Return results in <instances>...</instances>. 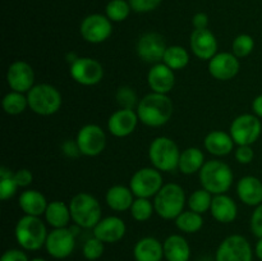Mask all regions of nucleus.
<instances>
[{"label":"nucleus","instance_id":"72a5a7b5","mask_svg":"<svg viewBox=\"0 0 262 261\" xmlns=\"http://www.w3.org/2000/svg\"><path fill=\"white\" fill-rule=\"evenodd\" d=\"M130 10L132 8L125 0H110L105 8V15L112 22H123L130 14Z\"/></svg>","mask_w":262,"mask_h":261},{"label":"nucleus","instance_id":"f704fd0d","mask_svg":"<svg viewBox=\"0 0 262 261\" xmlns=\"http://www.w3.org/2000/svg\"><path fill=\"white\" fill-rule=\"evenodd\" d=\"M212 197L214 196H212L211 192L206 191L205 188L197 189L193 193H191V196L188 199L189 210L202 215L211 207Z\"/></svg>","mask_w":262,"mask_h":261},{"label":"nucleus","instance_id":"f03ea898","mask_svg":"<svg viewBox=\"0 0 262 261\" xmlns=\"http://www.w3.org/2000/svg\"><path fill=\"white\" fill-rule=\"evenodd\" d=\"M199 178L202 188L212 194L225 193L232 187L234 174L232 168L222 160H209L199 171Z\"/></svg>","mask_w":262,"mask_h":261},{"label":"nucleus","instance_id":"c03bdc74","mask_svg":"<svg viewBox=\"0 0 262 261\" xmlns=\"http://www.w3.org/2000/svg\"><path fill=\"white\" fill-rule=\"evenodd\" d=\"M14 179L19 187H27L32 183L33 176L28 169H19V170L14 171Z\"/></svg>","mask_w":262,"mask_h":261},{"label":"nucleus","instance_id":"5701e85b","mask_svg":"<svg viewBox=\"0 0 262 261\" xmlns=\"http://www.w3.org/2000/svg\"><path fill=\"white\" fill-rule=\"evenodd\" d=\"M210 212L216 222L228 224V223H232L235 220L238 214V207L234 200L228 194H214Z\"/></svg>","mask_w":262,"mask_h":261},{"label":"nucleus","instance_id":"f257e3e1","mask_svg":"<svg viewBox=\"0 0 262 261\" xmlns=\"http://www.w3.org/2000/svg\"><path fill=\"white\" fill-rule=\"evenodd\" d=\"M174 105L165 94L151 92L138 101L137 115L140 122L148 127H161L170 120Z\"/></svg>","mask_w":262,"mask_h":261},{"label":"nucleus","instance_id":"58836bf2","mask_svg":"<svg viewBox=\"0 0 262 261\" xmlns=\"http://www.w3.org/2000/svg\"><path fill=\"white\" fill-rule=\"evenodd\" d=\"M105 243L102 241H100L99 238L94 237L89 238L86 242L83 243V247H82V252L83 256L90 261H95L97 258H100L104 253L105 250Z\"/></svg>","mask_w":262,"mask_h":261},{"label":"nucleus","instance_id":"4be33fe9","mask_svg":"<svg viewBox=\"0 0 262 261\" xmlns=\"http://www.w3.org/2000/svg\"><path fill=\"white\" fill-rule=\"evenodd\" d=\"M237 194L245 205L258 206L262 204V182L257 177H243L237 183Z\"/></svg>","mask_w":262,"mask_h":261},{"label":"nucleus","instance_id":"412c9836","mask_svg":"<svg viewBox=\"0 0 262 261\" xmlns=\"http://www.w3.org/2000/svg\"><path fill=\"white\" fill-rule=\"evenodd\" d=\"M125 223L119 216L102 217L94 228V235L104 243L119 242L125 234Z\"/></svg>","mask_w":262,"mask_h":261},{"label":"nucleus","instance_id":"6ab92c4d","mask_svg":"<svg viewBox=\"0 0 262 261\" xmlns=\"http://www.w3.org/2000/svg\"><path fill=\"white\" fill-rule=\"evenodd\" d=\"M138 119L137 112L133 109H122L113 113L107 120V129L115 137H127L135 132Z\"/></svg>","mask_w":262,"mask_h":261},{"label":"nucleus","instance_id":"b1692460","mask_svg":"<svg viewBox=\"0 0 262 261\" xmlns=\"http://www.w3.org/2000/svg\"><path fill=\"white\" fill-rule=\"evenodd\" d=\"M136 261H161L164 258V245L154 237H143L133 247Z\"/></svg>","mask_w":262,"mask_h":261},{"label":"nucleus","instance_id":"20e7f679","mask_svg":"<svg viewBox=\"0 0 262 261\" xmlns=\"http://www.w3.org/2000/svg\"><path fill=\"white\" fill-rule=\"evenodd\" d=\"M186 192L179 184L165 183L154 197L155 212L165 220H176L184 211Z\"/></svg>","mask_w":262,"mask_h":261},{"label":"nucleus","instance_id":"9b49d317","mask_svg":"<svg viewBox=\"0 0 262 261\" xmlns=\"http://www.w3.org/2000/svg\"><path fill=\"white\" fill-rule=\"evenodd\" d=\"M79 32L84 41L90 44H101L112 36L113 22L106 15L94 13L83 18Z\"/></svg>","mask_w":262,"mask_h":261},{"label":"nucleus","instance_id":"1a4fd4ad","mask_svg":"<svg viewBox=\"0 0 262 261\" xmlns=\"http://www.w3.org/2000/svg\"><path fill=\"white\" fill-rule=\"evenodd\" d=\"M262 132L261 120L255 114H242L235 118L230 124L229 133L235 145H253Z\"/></svg>","mask_w":262,"mask_h":261},{"label":"nucleus","instance_id":"cd10ccee","mask_svg":"<svg viewBox=\"0 0 262 261\" xmlns=\"http://www.w3.org/2000/svg\"><path fill=\"white\" fill-rule=\"evenodd\" d=\"M133 197L135 194L129 187L117 184L107 189L106 194H105V201H106L107 206L114 211H125L132 206L133 201H135Z\"/></svg>","mask_w":262,"mask_h":261},{"label":"nucleus","instance_id":"49530a36","mask_svg":"<svg viewBox=\"0 0 262 261\" xmlns=\"http://www.w3.org/2000/svg\"><path fill=\"white\" fill-rule=\"evenodd\" d=\"M192 25H193L194 30H204L209 26V17L205 13H197L192 17Z\"/></svg>","mask_w":262,"mask_h":261},{"label":"nucleus","instance_id":"37998d69","mask_svg":"<svg viewBox=\"0 0 262 261\" xmlns=\"http://www.w3.org/2000/svg\"><path fill=\"white\" fill-rule=\"evenodd\" d=\"M253 158H255V153H253V148L251 146H238L237 150H235V159H237L238 163L250 164L253 160Z\"/></svg>","mask_w":262,"mask_h":261},{"label":"nucleus","instance_id":"a878e982","mask_svg":"<svg viewBox=\"0 0 262 261\" xmlns=\"http://www.w3.org/2000/svg\"><path fill=\"white\" fill-rule=\"evenodd\" d=\"M234 145L235 142L230 133L224 132V130H212V132L207 133L204 141L206 151L215 156L229 155L234 148Z\"/></svg>","mask_w":262,"mask_h":261},{"label":"nucleus","instance_id":"393cba45","mask_svg":"<svg viewBox=\"0 0 262 261\" xmlns=\"http://www.w3.org/2000/svg\"><path fill=\"white\" fill-rule=\"evenodd\" d=\"M164 258L166 261H189L191 247L183 235L171 234L164 241Z\"/></svg>","mask_w":262,"mask_h":261},{"label":"nucleus","instance_id":"e433bc0d","mask_svg":"<svg viewBox=\"0 0 262 261\" xmlns=\"http://www.w3.org/2000/svg\"><path fill=\"white\" fill-rule=\"evenodd\" d=\"M255 48V40L252 36L247 35V33H242L238 35L237 37L233 40L232 50L237 58H246L250 55Z\"/></svg>","mask_w":262,"mask_h":261},{"label":"nucleus","instance_id":"4468645a","mask_svg":"<svg viewBox=\"0 0 262 261\" xmlns=\"http://www.w3.org/2000/svg\"><path fill=\"white\" fill-rule=\"evenodd\" d=\"M76 247V234L69 228H54L46 238L45 248L54 258H66Z\"/></svg>","mask_w":262,"mask_h":261},{"label":"nucleus","instance_id":"39448f33","mask_svg":"<svg viewBox=\"0 0 262 261\" xmlns=\"http://www.w3.org/2000/svg\"><path fill=\"white\" fill-rule=\"evenodd\" d=\"M72 220L84 229H94L95 225L102 219L101 205L97 201L96 197L87 192H79L76 196L72 197L69 202Z\"/></svg>","mask_w":262,"mask_h":261},{"label":"nucleus","instance_id":"2f4dec72","mask_svg":"<svg viewBox=\"0 0 262 261\" xmlns=\"http://www.w3.org/2000/svg\"><path fill=\"white\" fill-rule=\"evenodd\" d=\"M176 225L181 232L183 233H196L204 225V217L199 212H194L192 210H184L182 214H179L176 219Z\"/></svg>","mask_w":262,"mask_h":261},{"label":"nucleus","instance_id":"7ed1b4c3","mask_svg":"<svg viewBox=\"0 0 262 261\" xmlns=\"http://www.w3.org/2000/svg\"><path fill=\"white\" fill-rule=\"evenodd\" d=\"M48 229L40 216L25 215L17 222L14 235L18 245L27 251H37L45 246Z\"/></svg>","mask_w":262,"mask_h":261},{"label":"nucleus","instance_id":"6e6552de","mask_svg":"<svg viewBox=\"0 0 262 261\" xmlns=\"http://www.w3.org/2000/svg\"><path fill=\"white\" fill-rule=\"evenodd\" d=\"M164 186V179L161 171L152 168H141L132 176L129 181V188L136 197L150 199L155 197L156 193Z\"/></svg>","mask_w":262,"mask_h":261},{"label":"nucleus","instance_id":"c9c22d12","mask_svg":"<svg viewBox=\"0 0 262 261\" xmlns=\"http://www.w3.org/2000/svg\"><path fill=\"white\" fill-rule=\"evenodd\" d=\"M129 211L136 222H146L152 216L155 207H154V202H151L150 199L136 197Z\"/></svg>","mask_w":262,"mask_h":261},{"label":"nucleus","instance_id":"c85d7f7f","mask_svg":"<svg viewBox=\"0 0 262 261\" xmlns=\"http://www.w3.org/2000/svg\"><path fill=\"white\" fill-rule=\"evenodd\" d=\"M205 163L206 161H205L204 151L200 150L199 147H188L181 153L178 169L183 174L191 176L201 170Z\"/></svg>","mask_w":262,"mask_h":261},{"label":"nucleus","instance_id":"a211bd4d","mask_svg":"<svg viewBox=\"0 0 262 261\" xmlns=\"http://www.w3.org/2000/svg\"><path fill=\"white\" fill-rule=\"evenodd\" d=\"M189 46L192 53L201 60H210L217 54V40L209 28L193 30L189 38Z\"/></svg>","mask_w":262,"mask_h":261},{"label":"nucleus","instance_id":"0eeeda50","mask_svg":"<svg viewBox=\"0 0 262 261\" xmlns=\"http://www.w3.org/2000/svg\"><path fill=\"white\" fill-rule=\"evenodd\" d=\"M27 100L28 107L42 117L55 114L60 109L63 101L59 90L49 83L35 84L27 92Z\"/></svg>","mask_w":262,"mask_h":261},{"label":"nucleus","instance_id":"f8f14e48","mask_svg":"<svg viewBox=\"0 0 262 261\" xmlns=\"http://www.w3.org/2000/svg\"><path fill=\"white\" fill-rule=\"evenodd\" d=\"M76 142L82 155L97 156L105 150L106 135L100 125L86 124L77 133Z\"/></svg>","mask_w":262,"mask_h":261},{"label":"nucleus","instance_id":"f3484780","mask_svg":"<svg viewBox=\"0 0 262 261\" xmlns=\"http://www.w3.org/2000/svg\"><path fill=\"white\" fill-rule=\"evenodd\" d=\"M239 58L233 53H217L209 60V72L215 79L229 81L234 78L241 69Z\"/></svg>","mask_w":262,"mask_h":261},{"label":"nucleus","instance_id":"a18cd8bd","mask_svg":"<svg viewBox=\"0 0 262 261\" xmlns=\"http://www.w3.org/2000/svg\"><path fill=\"white\" fill-rule=\"evenodd\" d=\"M0 261H30L27 255L23 252L22 250H17V248H10V250L5 251L3 253Z\"/></svg>","mask_w":262,"mask_h":261},{"label":"nucleus","instance_id":"7c9ffc66","mask_svg":"<svg viewBox=\"0 0 262 261\" xmlns=\"http://www.w3.org/2000/svg\"><path fill=\"white\" fill-rule=\"evenodd\" d=\"M163 63L166 64L173 71H179V69L186 68L189 63L188 51L181 45L168 46L165 54H164Z\"/></svg>","mask_w":262,"mask_h":261},{"label":"nucleus","instance_id":"a19ab883","mask_svg":"<svg viewBox=\"0 0 262 261\" xmlns=\"http://www.w3.org/2000/svg\"><path fill=\"white\" fill-rule=\"evenodd\" d=\"M163 0H128L130 8L136 13H148L155 10Z\"/></svg>","mask_w":262,"mask_h":261},{"label":"nucleus","instance_id":"3c124183","mask_svg":"<svg viewBox=\"0 0 262 261\" xmlns=\"http://www.w3.org/2000/svg\"><path fill=\"white\" fill-rule=\"evenodd\" d=\"M30 261H46V260L42 257H35V258H31Z\"/></svg>","mask_w":262,"mask_h":261},{"label":"nucleus","instance_id":"79ce46f5","mask_svg":"<svg viewBox=\"0 0 262 261\" xmlns=\"http://www.w3.org/2000/svg\"><path fill=\"white\" fill-rule=\"evenodd\" d=\"M251 232L257 238H262V204L255 207V211L251 216Z\"/></svg>","mask_w":262,"mask_h":261},{"label":"nucleus","instance_id":"ea45409f","mask_svg":"<svg viewBox=\"0 0 262 261\" xmlns=\"http://www.w3.org/2000/svg\"><path fill=\"white\" fill-rule=\"evenodd\" d=\"M18 188H19V186L15 182L14 176L8 177V178H0V199L3 201L12 199Z\"/></svg>","mask_w":262,"mask_h":261},{"label":"nucleus","instance_id":"c756f323","mask_svg":"<svg viewBox=\"0 0 262 261\" xmlns=\"http://www.w3.org/2000/svg\"><path fill=\"white\" fill-rule=\"evenodd\" d=\"M43 215L48 224L53 228H67L72 219L69 205L64 204L63 201L49 202Z\"/></svg>","mask_w":262,"mask_h":261},{"label":"nucleus","instance_id":"423d86ee","mask_svg":"<svg viewBox=\"0 0 262 261\" xmlns=\"http://www.w3.org/2000/svg\"><path fill=\"white\" fill-rule=\"evenodd\" d=\"M181 151L171 138L156 137L148 147V159L155 169L160 171H174L178 169Z\"/></svg>","mask_w":262,"mask_h":261},{"label":"nucleus","instance_id":"09e8293b","mask_svg":"<svg viewBox=\"0 0 262 261\" xmlns=\"http://www.w3.org/2000/svg\"><path fill=\"white\" fill-rule=\"evenodd\" d=\"M252 110L253 114L257 115L258 118H262V95L255 97V100L252 101Z\"/></svg>","mask_w":262,"mask_h":261},{"label":"nucleus","instance_id":"de8ad7c7","mask_svg":"<svg viewBox=\"0 0 262 261\" xmlns=\"http://www.w3.org/2000/svg\"><path fill=\"white\" fill-rule=\"evenodd\" d=\"M61 148H63L64 154L68 156H71V158H76V156H78L79 154H81V151H79V147H78V145H77L76 141H74V142H72V141L68 140L67 142L63 143Z\"/></svg>","mask_w":262,"mask_h":261},{"label":"nucleus","instance_id":"4c0bfd02","mask_svg":"<svg viewBox=\"0 0 262 261\" xmlns=\"http://www.w3.org/2000/svg\"><path fill=\"white\" fill-rule=\"evenodd\" d=\"M115 100L122 109H133L138 105V97L135 90L128 86L119 87L115 94Z\"/></svg>","mask_w":262,"mask_h":261},{"label":"nucleus","instance_id":"9d476101","mask_svg":"<svg viewBox=\"0 0 262 261\" xmlns=\"http://www.w3.org/2000/svg\"><path fill=\"white\" fill-rule=\"evenodd\" d=\"M215 261H253L251 243L241 234L229 235L217 247Z\"/></svg>","mask_w":262,"mask_h":261},{"label":"nucleus","instance_id":"8fccbe9b","mask_svg":"<svg viewBox=\"0 0 262 261\" xmlns=\"http://www.w3.org/2000/svg\"><path fill=\"white\" fill-rule=\"evenodd\" d=\"M256 256L260 261H262V238H258L257 243H256V248H255Z\"/></svg>","mask_w":262,"mask_h":261},{"label":"nucleus","instance_id":"aec40b11","mask_svg":"<svg viewBox=\"0 0 262 261\" xmlns=\"http://www.w3.org/2000/svg\"><path fill=\"white\" fill-rule=\"evenodd\" d=\"M147 82L152 92L168 95L176 84V74L164 63H156L147 73Z\"/></svg>","mask_w":262,"mask_h":261},{"label":"nucleus","instance_id":"473e14b6","mask_svg":"<svg viewBox=\"0 0 262 261\" xmlns=\"http://www.w3.org/2000/svg\"><path fill=\"white\" fill-rule=\"evenodd\" d=\"M3 109L9 115L22 114L28 106V100L25 94L17 91H10L3 97Z\"/></svg>","mask_w":262,"mask_h":261},{"label":"nucleus","instance_id":"dca6fc26","mask_svg":"<svg viewBox=\"0 0 262 261\" xmlns=\"http://www.w3.org/2000/svg\"><path fill=\"white\" fill-rule=\"evenodd\" d=\"M7 82L12 91L25 94L35 86V72L26 61L15 60L8 68Z\"/></svg>","mask_w":262,"mask_h":261},{"label":"nucleus","instance_id":"ddd939ff","mask_svg":"<svg viewBox=\"0 0 262 261\" xmlns=\"http://www.w3.org/2000/svg\"><path fill=\"white\" fill-rule=\"evenodd\" d=\"M69 73L77 83L83 84V86H95L101 82L104 77V68L96 59L79 56L74 63L71 64Z\"/></svg>","mask_w":262,"mask_h":261},{"label":"nucleus","instance_id":"bb28decb","mask_svg":"<svg viewBox=\"0 0 262 261\" xmlns=\"http://www.w3.org/2000/svg\"><path fill=\"white\" fill-rule=\"evenodd\" d=\"M18 205L25 215L41 216L45 214L49 202L46 201V197L37 189H26L20 193Z\"/></svg>","mask_w":262,"mask_h":261},{"label":"nucleus","instance_id":"2eb2a0df","mask_svg":"<svg viewBox=\"0 0 262 261\" xmlns=\"http://www.w3.org/2000/svg\"><path fill=\"white\" fill-rule=\"evenodd\" d=\"M166 46L163 36L158 32H147L141 36L137 41V54L142 60L147 63H160L163 61Z\"/></svg>","mask_w":262,"mask_h":261}]
</instances>
